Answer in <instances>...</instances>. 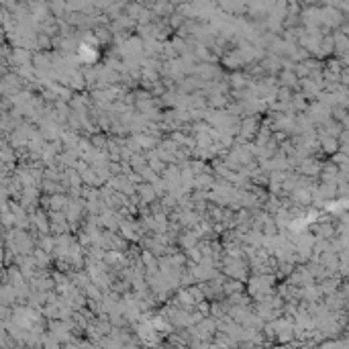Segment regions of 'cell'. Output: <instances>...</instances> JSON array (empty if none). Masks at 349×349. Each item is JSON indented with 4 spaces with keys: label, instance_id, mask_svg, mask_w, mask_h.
Listing matches in <instances>:
<instances>
[{
    "label": "cell",
    "instance_id": "6da1fadb",
    "mask_svg": "<svg viewBox=\"0 0 349 349\" xmlns=\"http://www.w3.org/2000/svg\"><path fill=\"white\" fill-rule=\"evenodd\" d=\"M319 147L325 151V153H335V151H339L341 149V143H339V139L337 137H333V135H319Z\"/></svg>",
    "mask_w": 349,
    "mask_h": 349
},
{
    "label": "cell",
    "instance_id": "7a4b0ae2",
    "mask_svg": "<svg viewBox=\"0 0 349 349\" xmlns=\"http://www.w3.org/2000/svg\"><path fill=\"white\" fill-rule=\"evenodd\" d=\"M198 243V235L192 231V229H188V231H182L178 235V245L182 249H190V247H194Z\"/></svg>",
    "mask_w": 349,
    "mask_h": 349
},
{
    "label": "cell",
    "instance_id": "3957f363",
    "mask_svg": "<svg viewBox=\"0 0 349 349\" xmlns=\"http://www.w3.org/2000/svg\"><path fill=\"white\" fill-rule=\"evenodd\" d=\"M282 84H284V88L294 90V86H296V76H292V74H282Z\"/></svg>",
    "mask_w": 349,
    "mask_h": 349
}]
</instances>
